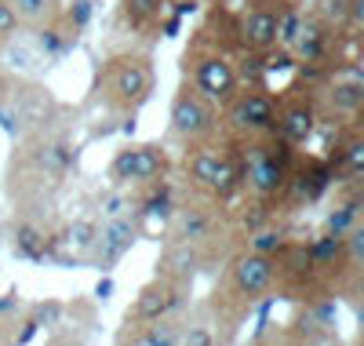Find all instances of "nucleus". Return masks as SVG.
<instances>
[{
	"label": "nucleus",
	"instance_id": "nucleus-1",
	"mask_svg": "<svg viewBox=\"0 0 364 346\" xmlns=\"http://www.w3.org/2000/svg\"><path fill=\"white\" fill-rule=\"evenodd\" d=\"M273 263V292L295 303H321L336 299L346 281V259H343V237L321 234L314 241H277L269 248Z\"/></svg>",
	"mask_w": 364,
	"mask_h": 346
},
{
	"label": "nucleus",
	"instance_id": "nucleus-2",
	"mask_svg": "<svg viewBox=\"0 0 364 346\" xmlns=\"http://www.w3.org/2000/svg\"><path fill=\"white\" fill-rule=\"evenodd\" d=\"M273 292V263L269 251L259 248H237L233 256L223 263V273L215 288L208 295V321L219 335V346H230L245 321L255 313V306Z\"/></svg>",
	"mask_w": 364,
	"mask_h": 346
},
{
	"label": "nucleus",
	"instance_id": "nucleus-3",
	"mask_svg": "<svg viewBox=\"0 0 364 346\" xmlns=\"http://www.w3.org/2000/svg\"><path fill=\"white\" fill-rule=\"evenodd\" d=\"M233 142H237V164H240V194L252 204H262L273 211L284 197V186H288L299 150L281 142L277 135L233 139Z\"/></svg>",
	"mask_w": 364,
	"mask_h": 346
},
{
	"label": "nucleus",
	"instance_id": "nucleus-4",
	"mask_svg": "<svg viewBox=\"0 0 364 346\" xmlns=\"http://www.w3.org/2000/svg\"><path fill=\"white\" fill-rule=\"evenodd\" d=\"M157 88V66L154 55L142 48H124L102 58L95 77V95L109 113H139Z\"/></svg>",
	"mask_w": 364,
	"mask_h": 346
},
{
	"label": "nucleus",
	"instance_id": "nucleus-5",
	"mask_svg": "<svg viewBox=\"0 0 364 346\" xmlns=\"http://www.w3.org/2000/svg\"><path fill=\"white\" fill-rule=\"evenodd\" d=\"M182 179H186L190 194L230 204L240 194L237 142L230 135H215L211 142L186 146V157H182Z\"/></svg>",
	"mask_w": 364,
	"mask_h": 346
},
{
	"label": "nucleus",
	"instance_id": "nucleus-6",
	"mask_svg": "<svg viewBox=\"0 0 364 346\" xmlns=\"http://www.w3.org/2000/svg\"><path fill=\"white\" fill-rule=\"evenodd\" d=\"M168 132L171 139H178L182 146H200V142H211L215 135H223V117H219V106L211 103L208 95L182 80L178 91L171 95V110H168Z\"/></svg>",
	"mask_w": 364,
	"mask_h": 346
},
{
	"label": "nucleus",
	"instance_id": "nucleus-7",
	"mask_svg": "<svg viewBox=\"0 0 364 346\" xmlns=\"http://www.w3.org/2000/svg\"><path fill=\"white\" fill-rule=\"evenodd\" d=\"M219 117H223V135H230V139H262V135H273L277 103H273V91H266L262 84H240L219 106Z\"/></svg>",
	"mask_w": 364,
	"mask_h": 346
},
{
	"label": "nucleus",
	"instance_id": "nucleus-8",
	"mask_svg": "<svg viewBox=\"0 0 364 346\" xmlns=\"http://www.w3.org/2000/svg\"><path fill=\"white\" fill-rule=\"evenodd\" d=\"M273 103H277V117H273V135H277L281 142L288 146H306L317 128H321V110H317V99H314V88L310 80L302 77L299 84L284 88L273 95Z\"/></svg>",
	"mask_w": 364,
	"mask_h": 346
},
{
	"label": "nucleus",
	"instance_id": "nucleus-9",
	"mask_svg": "<svg viewBox=\"0 0 364 346\" xmlns=\"http://www.w3.org/2000/svg\"><path fill=\"white\" fill-rule=\"evenodd\" d=\"M193 292V281H182V277H168V273H154L139 288L135 303L124 313V325H149V321H168L178 318L190 303Z\"/></svg>",
	"mask_w": 364,
	"mask_h": 346
},
{
	"label": "nucleus",
	"instance_id": "nucleus-10",
	"mask_svg": "<svg viewBox=\"0 0 364 346\" xmlns=\"http://www.w3.org/2000/svg\"><path fill=\"white\" fill-rule=\"evenodd\" d=\"M230 33L237 44V55H252V58H266L277 48V33H281V8L273 4H259L248 0L240 11H230Z\"/></svg>",
	"mask_w": 364,
	"mask_h": 346
},
{
	"label": "nucleus",
	"instance_id": "nucleus-11",
	"mask_svg": "<svg viewBox=\"0 0 364 346\" xmlns=\"http://www.w3.org/2000/svg\"><path fill=\"white\" fill-rule=\"evenodd\" d=\"M168 168L171 161L161 142H135V146L117 150V157L109 161V179L120 190H142V186L157 179H168Z\"/></svg>",
	"mask_w": 364,
	"mask_h": 346
},
{
	"label": "nucleus",
	"instance_id": "nucleus-12",
	"mask_svg": "<svg viewBox=\"0 0 364 346\" xmlns=\"http://www.w3.org/2000/svg\"><path fill=\"white\" fill-rule=\"evenodd\" d=\"M178 15L182 11L175 8V0H120V8H117V19L124 26V33L142 44L168 37Z\"/></svg>",
	"mask_w": 364,
	"mask_h": 346
},
{
	"label": "nucleus",
	"instance_id": "nucleus-13",
	"mask_svg": "<svg viewBox=\"0 0 364 346\" xmlns=\"http://www.w3.org/2000/svg\"><path fill=\"white\" fill-rule=\"evenodd\" d=\"M331 186H336V175H331V164L324 161V153L314 157H295V164H291V175H288V186H284V197L281 204H317Z\"/></svg>",
	"mask_w": 364,
	"mask_h": 346
},
{
	"label": "nucleus",
	"instance_id": "nucleus-14",
	"mask_svg": "<svg viewBox=\"0 0 364 346\" xmlns=\"http://www.w3.org/2000/svg\"><path fill=\"white\" fill-rule=\"evenodd\" d=\"M139 234H142L139 219H132L128 211L124 215H109L106 223L95 230V241H91V248H87V259L95 266H102V270H109L113 263H120L132 251Z\"/></svg>",
	"mask_w": 364,
	"mask_h": 346
},
{
	"label": "nucleus",
	"instance_id": "nucleus-15",
	"mask_svg": "<svg viewBox=\"0 0 364 346\" xmlns=\"http://www.w3.org/2000/svg\"><path fill=\"white\" fill-rule=\"evenodd\" d=\"M324 161L331 164V175L339 182H360L364 175V132L360 124H336V139H331Z\"/></svg>",
	"mask_w": 364,
	"mask_h": 346
},
{
	"label": "nucleus",
	"instance_id": "nucleus-16",
	"mask_svg": "<svg viewBox=\"0 0 364 346\" xmlns=\"http://www.w3.org/2000/svg\"><path fill=\"white\" fill-rule=\"evenodd\" d=\"M310 15L328 22L331 29H339L343 37L357 41L364 26V0H310Z\"/></svg>",
	"mask_w": 364,
	"mask_h": 346
},
{
	"label": "nucleus",
	"instance_id": "nucleus-17",
	"mask_svg": "<svg viewBox=\"0 0 364 346\" xmlns=\"http://www.w3.org/2000/svg\"><path fill=\"white\" fill-rule=\"evenodd\" d=\"M364 215V190L360 182H339V204L328 211V234H350L353 226H360Z\"/></svg>",
	"mask_w": 364,
	"mask_h": 346
},
{
	"label": "nucleus",
	"instance_id": "nucleus-18",
	"mask_svg": "<svg viewBox=\"0 0 364 346\" xmlns=\"http://www.w3.org/2000/svg\"><path fill=\"white\" fill-rule=\"evenodd\" d=\"M113 346H178V318L149 321V325H124Z\"/></svg>",
	"mask_w": 364,
	"mask_h": 346
},
{
	"label": "nucleus",
	"instance_id": "nucleus-19",
	"mask_svg": "<svg viewBox=\"0 0 364 346\" xmlns=\"http://www.w3.org/2000/svg\"><path fill=\"white\" fill-rule=\"evenodd\" d=\"M8 4L26 29H44L63 15V0H8Z\"/></svg>",
	"mask_w": 364,
	"mask_h": 346
},
{
	"label": "nucleus",
	"instance_id": "nucleus-20",
	"mask_svg": "<svg viewBox=\"0 0 364 346\" xmlns=\"http://www.w3.org/2000/svg\"><path fill=\"white\" fill-rule=\"evenodd\" d=\"M178 346H219V335L211 328L208 313L204 318H193V321L178 318Z\"/></svg>",
	"mask_w": 364,
	"mask_h": 346
},
{
	"label": "nucleus",
	"instance_id": "nucleus-21",
	"mask_svg": "<svg viewBox=\"0 0 364 346\" xmlns=\"http://www.w3.org/2000/svg\"><path fill=\"white\" fill-rule=\"evenodd\" d=\"M95 230H99L95 219H77V223H70L63 230V237H58V241H63L66 248H73V256H87L91 241H95Z\"/></svg>",
	"mask_w": 364,
	"mask_h": 346
},
{
	"label": "nucleus",
	"instance_id": "nucleus-22",
	"mask_svg": "<svg viewBox=\"0 0 364 346\" xmlns=\"http://www.w3.org/2000/svg\"><path fill=\"white\" fill-rule=\"evenodd\" d=\"M18 29H22V22L15 19L11 4H8V0H0V51H4V48L18 37Z\"/></svg>",
	"mask_w": 364,
	"mask_h": 346
},
{
	"label": "nucleus",
	"instance_id": "nucleus-23",
	"mask_svg": "<svg viewBox=\"0 0 364 346\" xmlns=\"http://www.w3.org/2000/svg\"><path fill=\"white\" fill-rule=\"evenodd\" d=\"M8 342H11V318L0 313V346H8Z\"/></svg>",
	"mask_w": 364,
	"mask_h": 346
},
{
	"label": "nucleus",
	"instance_id": "nucleus-24",
	"mask_svg": "<svg viewBox=\"0 0 364 346\" xmlns=\"http://www.w3.org/2000/svg\"><path fill=\"white\" fill-rule=\"evenodd\" d=\"M259 4H273V8H299V0H259Z\"/></svg>",
	"mask_w": 364,
	"mask_h": 346
},
{
	"label": "nucleus",
	"instance_id": "nucleus-25",
	"mask_svg": "<svg viewBox=\"0 0 364 346\" xmlns=\"http://www.w3.org/2000/svg\"><path fill=\"white\" fill-rule=\"evenodd\" d=\"M51 346H84L80 339H73V335H63V339H55Z\"/></svg>",
	"mask_w": 364,
	"mask_h": 346
}]
</instances>
